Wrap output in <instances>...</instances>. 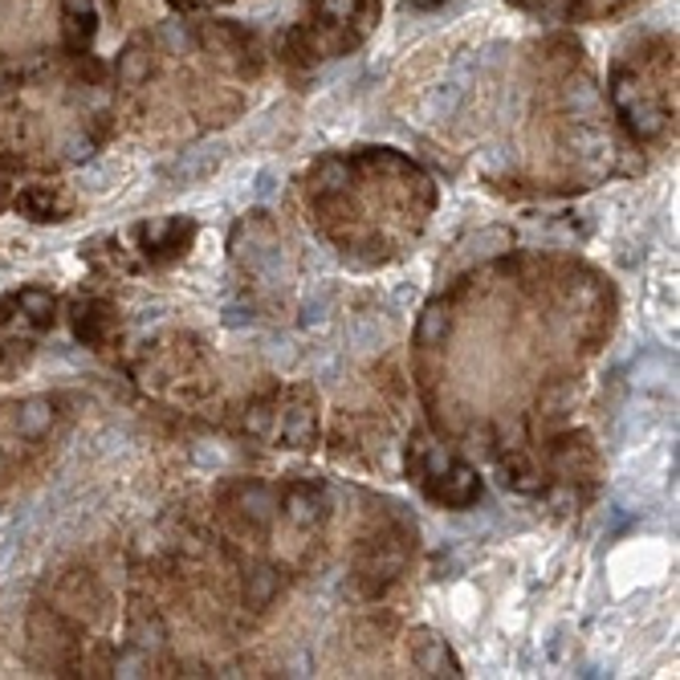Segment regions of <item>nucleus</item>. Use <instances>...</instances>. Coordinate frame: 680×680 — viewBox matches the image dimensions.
<instances>
[{
    "label": "nucleus",
    "mask_w": 680,
    "mask_h": 680,
    "mask_svg": "<svg viewBox=\"0 0 680 680\" xmlns=\"http://www.w3.org/2000/svg\"><path fill=\"white\" fill-rule=\"evenodd\" d=\"M17 213L29 216V220H66L69 216V196L57 192L50 184H33L17 196Z\"/></svg>",
    "instance_id": "1"
},
{
    "label": "nucleus",
    "mask_w": 680,
    "mask_h": 680,
    "mask_svg": "<svg viewBox=\"0 0 680 680\" xmlns=\"http://www.w3.org/2000/svg\"><path fill=\"white\" fill-rule=\"evenodd\" d=\"M465 69H453V78H444L436 90L428 94V115L436 122H444V119H453V110L461 107V98H465Z\"/></svg>",
    "instance_id": "2"
},
{
    "label": "nucleus",
    "mask_w": 680,
    "mask_h": 680,
    "mask_svg": "<svg viewBox=\"0 0 680 680\" xmlns=\"http://www.w3.org/2000/svg\"><path fill=\"white\" fill-rule=\"evenodd\" d=\"M54 424V400H45V396H33L17 408V432L21 436H45Z\"/></svg>",
    "instance_id": "3"
},
{
    "label": "nucleus",
    "mask_w": 680,
    "mask_h": 680,
    "mask_svg": "<svg viewBox=\"0 0 680 680\" xmlns=\"http://www.w3.org/2000/svg\"><path fill=\"white\" fill-rule=\"evenodd\" d=\"M220 168V148H196V151H184L180 163L172 168L175 180H184V184H196L204 175H213Z\"/></svg>",
    "instance_id": "4"
},
{
    "label": "nucleus",
    "mask_w": 680,
    "mask_h": 680,
    "mask_svg": "<svg viewBox=\"0 0 680 680\" xmlns=\"http://www.w3.org/2000/svg\"><path fill=\"white\" fill-rule=\"evenodd\" d=\"M509 249V233L506 228H481L477 237H468L461 245V253H456V266H468V261H477V257H494Z\"/></svg>",
    "instance_id": "5"
},
{
    "label": "nucleus",
    "mask_w": 680,
    "mask_h": 680,
    "mask_svg": "<svg viewBox=\"0 0 680 680\" xmlns=\"http://www.w3.org/2000/svg\"><path fill=\"white\" fill-rule=\"evenodd\" d=\"M151 74V54L148 41H131L127 50L119 54V82L122 86H139V82Z\"/></svg>",
    "instance_id": "6"
},
{
    "label": "nucleus",
    "mask_w": 680,
    "mask_h": 680,
    "mask_svg": "<svg viewBox=\"0 0 680 680\" xmlns=\"http://www.w3.org/2000/svg\"><path fill=\"white\" fill-rule=\"evenodd\" d=\"M17 310H21L29 322L45 326V322L54 319V298L41 294V290H21V294H17Z\"/></svg>",
    "instance_id": "7"
},
{
    "label": "nucleus",
    "mask_w": 680,
    "mask_h": 680,
    "mask_svg": "<svg viewBox=\"0 0 680 680\" xmlns=\"http://www.w3.org/2000/svg\"><path fill=\"white\" fill-rule=\"evenodd\" d=\"M21 538H25V526H21V521L0 526V579L9 574V566H13L17 554H21Z\"/></svg>",
    "instance_id": "8"
},
{
    "label": "nucleus",
    "mask_w": 680,
    "mask_h": 680,
    "mask_svg": "<svg viewBox=\"0 0 680 680\" xmlns=\"http://www.w3.org/2000/svg\"><path fill=\"white\" fill-rule=\"evenodd\" d=\"M668 379H672V371H668L665 359H644L640 367H636V387L656 391V387H668Z\"/></svg>",
    "instance_id": "9"
},
{
    "label": "nucleus",
    "mask_w": 680,
    "mask_h": 680,
    "mask_svg": "<svg viewBox=\"0 0 680 680\" xmlns=\"http://www.w3.org/2000/svg\"><path fill=\"white\" fill-rule=\"evenodd\" d=\"M384 338H387V331H379V322H371V319H363L350 326V343H355V350L384 347Z\"/></svg>",
    "instance_id": "10"
},
{
    "label": "nucleus",
    "mask_w": 680,
    "mask_h": 680,
    "mask_svg": "<svg viewBox=\"0 0 680 680\" xmlns=\"http://www.w3.org/2000/svg\"><path fill=\"white\" fill-rule=\"evenodd\" d=\"M359 4L363 0H319V13L326 25H343L350 17H359Z\"/></svg>",
    "instance_id": "11"
},
{
    "label": "nucleus",
    "mask_w": 680,
    "mask_h": 680,
    "mask_svg": "<svg viewBox=\"0 0 680 680\" xmlns=\"http://www.w3.org/2000/svg\"><path fill=\"white\" fill-rule=\"evenodd\" d=\"M331 302H334V294L331 290H319V294H306V302H302V322H322L326 314H331Z\"/></svg>",
    "instance_id": "12"
},
{
    "label": "nucleus",
    "mask_w": 680,
    "mask_h": 680,
    "mask_svg": "<svg viewBox=\"0 0 680 680\" xmlns=\"http://www.w3.org/2000/svg\"><path fill=\"white\" fill-rule=\"evenodd\" d=\"M444 331H449V319H444L441 306H432L424 314V322H420V338H424V343H436V338H444Z\"/></svg>",
    "instance_id": "13"
},
{
    "label": "nucleus",
    "mask_w": 680,
    "mask_h": 680,
    "mask_svg": "<svg viewBox=\"0 0 680 680\" xmlns=\"http://www.w3.org/2000/svg\"><path fill=\"white\" fill-rule=\"evenodd\" d=\"M245 514H253L257 521H266L273 514V494L269 489H249L245 494Z\"/></svg>",
    "instance_id": "14"
},
{
    "label": "nucleus",
    "mask_w": 680,
    "mask_h": 680,
    "mask_svg": "<svg viewBox=\"0 0 680 680\" xmlns=\"http://www.w3.org/2000/svg\"><path fill=\"white\" fill-rule=\"evenodd\" d=\"M281 187V175H278V168H266V172L257 175V184H253V196L257 201H269L273 192Z\"/></svg>",
    "instance_id": "15"
},
{
    "label": "nucleus",
    "mask_w": 680,
    "mask_h": 680,
    "mask_svg": "<svg viewBox=\"0 0 680 680\" xmlns=\"http://www.w3.org/2000/svg\"><path fill=\"white\" fill-rule=\"evenodd\" d=\"M62 13H66L69 21H90L94 0H62Z\"/></svg>",
    "instance_id": "16"
},
{
    "label": "nucleus",
    "mask_w": 680,
    "mask_h": 680,
    "mask_svg": "<svg viewBox=\"0 0 680 680\" xmlns=\"http://www.w3.org/2000/svg\"><path fill=\"white\" fill-rule=\"evenodd\" d=\"M273 583H278V579H273V571H257V587H253V595H249V600L266 603L269 595H273Z\"/></svg>",
    "instance_id": "17"
},
{
    "label": "nucleus",
    "mask_w": 680,
    "mask_h": 680,
    "mask_svg": "<svg viewBox=\"0 0 680 680\" xmlns=\"http://www.w3.org/2000/svg\"><path fill=\"white\" fill-rule=\"evenodd\" d=\"M90 155H94L90 139H74V143H69V160H90Z\"/></svg>",
    "instance_id": "18"
},
{
    "label": "nucleus",
    "mask_w": 680,
    "mask_h": 680,
    "mask_svg": "<svg viewBox=\"0 0 680 680\" xmlns=\"http://www.w3.org/2000/svg\"><path fill=\"white\" fill-rule=\"evenodd\" d=\"M441 0H408V9H436Z\"/></svg>",
    "instance_id": "19"
}]
</instances>
